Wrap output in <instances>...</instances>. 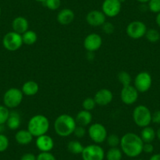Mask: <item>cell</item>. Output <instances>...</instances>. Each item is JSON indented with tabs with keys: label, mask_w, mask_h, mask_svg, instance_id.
<instances>
[{
	"label": "cell",
	"mask_w": 160,
	"mask_h": 160,
	"mask_svg": "<svg viewBox=\"0 0 160 160\" xmlns=\"http://www.w3.org/2000/svg\"><path fill=\"white\" fill-rule=\"evenodd\" d=\"M142 139L134 133H127L121 138L120 148L122 153L130 158H136L143 152Z\"/></svg>",
	"instance_id": "1"
},
{
	"label": "cell",
	"mask_w": 160,
	"mask_h": 160,
	"mask_svg": "<svg viewBox=\"0 0 160 160\" xmlns=\"http://www.w3.org/2000/svg\"><path fill=\"white\" fill-rule=\"evenodd\" d=\"M76 126L75 118L68 114H62L58 116L53 124L56 133L62 138L72 135L74 133Z\"/></svg>",
	"instance_id": "2"
},
{
	"label": "cell",
	"mask_w": 160,
	"mask_h": 160,
	"mask_svg": "<svg viewBox=\"0 0 160 160\" xmlns=\"http://www.w3.org/2000/svg\"><path fill=\"white\" fill-rule=\"evenodd\" d=\"M50 129V120L43 115H35L30 118L28 122L27 130L32 136L38 138L47 134Z\"/></svg>",
	"instance_id": "3"
},
{
	"label": "cell",
	"mask_w": 160,
	"mask_h": 160,
	"mask_svg": "<svg viewBox=\"0 0 160 160\" xmlns=\"http://www.w3.org/2000/svg\"><path fill=\"white\" fill-rule=\"evenodd\" d=\"M152 112L145 105H138L133 111V119L138 127L144 128L152 122Z\"/></svg>",
	"instance_id": "4"
},
{
	"label": "cell",
	"mask_w": 160,
	"mask_h": 160,
	"mask_svg": "<svg viewBox=\"0 0 160 160\" xmlns=\"http://www.w3.org/2000/svg\"><path fill=\"white\" fill-rule=\"evenodd\" d=\"M24 94L21 90L18 88H10L3 95V104L7 108H16L22 103Z\"/></svg>",
	"instance_id": "5"
},
{
	"label": "cell",
	"mask_w": 160,
	"mask_h": 160,
	"mask_svg": "<svg viewBox=\"0 0 160 160\" xmlns=\"http://www.w3.org/2000/svg\"><path fill=\"white\" fill-rule=\"evenodd\" d=\"M22 35L17 32H12L6 34L2 38V45L3 47L8 51L14 52L19 50L23 45Z\"/></svg>",
	"instance_id": "6"
},
{
	"label": "cell",
	"mask_w": 160,
	"mask_h": 160,
	"mask_svg": "<svg viewBox=\"0 0 160 160\" xmlns=\"http://www.w3.org/2000/svg\"><path fill=\"white\" fill-rule=\"evenodd\" d=\"M87 133L91 141H93L95 144H102L107 139V129L101 123L95 122V123L90 124Z\"/></svg>",
	"instance_id": "7"
},
{
	"label": "cell",
	"mask_w": 160,
	"mask_h": 160,
	"mask_svg": "<svg viewBox=\"0 0 160 160\" xmlns=\"http://www.w3.org/2000/svg\"><path fill=\"white\" fill-rule=\"evenodd\" d=\"M81 155L82 160H104L105 152L99 144H93L84 147Z\"/></svg>",
	"instance_id": "8"
},
{
	"label": "cell",
	"mask_w": 160,
	"mask_h": 160,
	"mask_svg": "<svg viewBox=\"0 0 160 160\" xmlns=\"http://www.w3.org/2000/svg\"><path fill=\"white\" fill-rule=\"evenodd\" d=\"M133 84L139 93H145L150 90L152 85V75L148 72H139L135 77Z\"/></svg>",
	"instance_id": "9"
},
{
	"label": "cell",
	"mask_w": 160,
	"mask_h": 160,
	"mask_svg": "<svg viewBox=\"0 0 160 160\" xmlns=\"http://www.w3.org/2000/svg\"><path fill=\"white\" fill-rule=\"evenodd\" d=\"M148 28L146 24L141 21H133L127 25L126 32L133 39H139L145 35Z\"/></svg>",
	"instance_id": "10"
},
{
	"label": "cell",
	"mask_w": 160,
	"mask_h": 160,
	"mask_svg": "<svg viewBox=\"0 0 160 160\" xmlns=\"http://www.w3.org/2000/svg\"><path fill=\"white\" fill-rule=\"evenodd\" d=\"M101 11L106 17L115 18L119 14L122 9V2L119 0H104Z\"/></svg>",
	"instance_id": "11"
},
{
	"label": "cell",
	"mask_w": 160,
	"mask_h": 160,
	"mask_svg": "<svg viewBox=\"0 0 160 160\" xmlns=\"http://www.w3.org/2000/svg\"><path fill=\"white\" fill-rule=\"evenodd\" d=\"M138 96H139V92L132 85L122 87L121 93H120L121 101L127 105H131L137 102Z\"/></svg>",
	"instance_id": "12"
},
{
	"label": "cell",
	"mask_w": 160,
	"mask_h": 160,
	"mask_svg": "<svg viewBox=\"0 0 160 160\" xmlns=\"http://www.w3.org/2000/svg\"><path fill=\"white\" fill-rule=\"evenodd\" d=\"M103 40L101 35L97 33H90L83 41V47L88 52H93L99 50L102 46Z\"/></svg>",
	"instance_id": "13"
},
{
	"label": "cell",
	"mask_w": 160,
	"mask_h": 160,
	"mask_svg": "<svg viewBox=\"0 0 160 160\" xmlns=\"http://www.w3.org/2000/svg\"><path fill=\"white\" fill-rule=\"evenodd\" d=\"M86 21L87 24L92 27H99L106 22V16L102 11L91 10L86 16Z\"/></svg>",
	"instance_id": "14"
},
{
	"label": "cell",
	"mask_w": 160,
	"mask_h": 160,
	"mask_svg": "<svg viewBox=\"0 0 160 160\" xmlns=\"http://www.w3.org/2000/svg\"><path fill=\"white\" fill-rule=\"evenodd\" d=\"M35 145L41 152H49L54 147V141L51 137L44 134L36 138Z\"/></svg>",
	"instance_id": "15"
},
{
	"label": "cell",
	"mask_w": 160,
	"mask_h": 160,
	"mask_svg": "<svg viewBox=\"0 0 160 160\" xmlns=\"http://www.w3.org/2000/svg\"><path fill=\"white\" fill-rule=\"evenodd\" d=\"M94 100L97 105L101 107L107 106L113 100V93L108 89H101L94 95Z\"/></svg>",
	"instance_id": "16"
},
{
	"label": "cell",
	"mask_w": 160,
	"mask_h": 160,
	"mask_svg": "<svg viewBox=\"0 0 160 160\" xmlns=\"http://www.w3.org/2000/svg\"><path fill=\"white\" fill-rule=\"evenodd\" d=\"M75 19V13L72 10L68 8L62 9L60 10L57 16L58 22L61 25H68L72 24Z\"/></svg>",
	"instance_id": "17"
},
{
	"label": "cell",
	"mask_w": 160,
	"mask_h": 160,
	"mask_svg": "<svg viewBox=\"0 0 160 160\" xmlns=\"http://www.w3.org/2000/svg\"><path fill=\"white\" fill-rule=\"evenodd\" d=\"M12 28L13 32L22 35L28 30H29L28 21L24 17H17L12 22Z\"/></svg>",
	"instance_id": "18"
},
{
	"label": "cell",
	"mask_w": 160,
	"mask_h": 160,
	"mask_svg": "<svg viewBox=\"0 0 160 160\" xmlns=\"http://www.w3.org/2000/svg\"><path fill=\"white\" fill-rule=\"evenodd\" d=\"M76 124L78 126L87 127L92 123L93 121V115L90 112L87 110H82L77 113L75 118Z\"/></svg>",
	"instance_id": "19"
},
{
	"label": "cell",
	"mask_w": 160,
	"mask_h": 160,
	"mask_svg": "<svg viewBox=\"0 0 160 160\" xmlns=\"http://www.w3.org/2000/svg\"><path fill=\"white\" fill-rule=\"evenodd\" d=\"M38 90H39V86L34 80H28L24 82L21 87V91H22L23 94L28 97L36 95Z\"/></svg>",
	"instance_id": "20"
},
{
	"label": "cell",
	"mask_w": 160,
	"mask_h": 160,
	"mask_svg": "<svg viewBox=\"0 0 160 160\" xmlns=\"http://www.w3.org/2000/svg\"><path fill=\"white\" fill-rule=\"evenodd\" d=\"M34 137L28 130H20L15 133V141L21 145H28L33 140Z\"/></svg>",
	"instance_id": "21"
},
{
	"label": "cell",
	"mask_w": 160,
	"mask_h": 160,
	"mask_svg": "<svg viewBox=\"0 0 160 160\" xmlns=\"http://www.w3.org/2000/svg\"><path fill=\"white\" fill-rule=\"evenodd\" d=\"M21 123V115L17 112H10V116L7 121L8 128L11 130H16L20 127Z\"/></svg>",
	"instance_id": "22"
},
{
	"label": "cell",
	"mask_w": 160,
	"mask_h": 160,
	"mask_svg": "<svg viewBox=\"0 0 160 160\" xmlns=\"http://www.w3.org/2000/svg\"><path fill=\"white\" fill-rule=\"evenodd\" d=\"M144 143H152L156 138V132L150 126L144 127L140 135Z\"/></svg>",
	"instance_id": "23"
},
{
	"label": "cell",
	"mask_w": 160,
	"mask_h": 160,
	"mask_svg": "<svg viewBox=\"0 0 160 160\" xmlns=\"http://www.w3.org/2000/svg\"><path fill=\"white\" fill-rule=\"evenodd\" d=\"M67 148L70 153L74 154V155H79V154H82L84 149V146L78 141L72 140L68 143Z\"/></svg>",
	"instance_id": "24"
},
{
	"label": "cell",
	"mask_w": 160,
	"mask_h": 160,
	"mask_svg": "<svg viewBox=\"0 0 160 160\" xmlns=\"http://www.w3.org/2000/svg\"><path fill=\"white\" fill-rule=\"evenodd\" d=\"M23 43L28 46H32L36 42L38 39V35L36 32L32 30H28L27 32L22 34Z\"/></svg>",
	"instance_id": "25"
},
{
	"label": "cell",
	"mask_w": 160,
	"mask_h": 160,
	"mask_svg": "<svg viewBox=\"0 0 160 160\" xmlns=\"http://www.w3.org/2000/svg\"><path fill=\"white\" fill-rule=\"evenodd\" d=\"M122 152L121 148H110L106 153L105 157L107 160H122Z\"/></svg>",
	"instance_id": "26"
},
{
	"label": "cell",
	"mask_w": 160,
	"mask_h": 160,
	"mask_svg": "<svg viewBox=\"0 0 160 160\" xmlns=\"http://www.w3.org/2000/svg\"><path fill=\"white\" fill-rule=\"evenodd\" d=\"M144 37L148 42L152 43H156L160 40V32L155 28L148 29Z\"/></svg>",
	"instance_id": "27"
},
{
	"label": "cell",
	"mask_w": 160,
	"mask_h": 160,
	"mask_svg": "<svg viewBox=\"0 0 160 160\" xmlns=\"http://www.w3.org/2000/svg\"><path fill=\"white\" fill-rule=\"evenodd\" d=\"M118 80L119 82L122 85V87H127V86L131 85L132 78L130 76V74L125 71H121L118 72V75H117Z\"/></svg>",
	"instance_id": "28"
},
{
	"label": "cell",
	"mask_w": 160,
	"mask_h": 160,
	"mask_svg": "<svg viewBox=\"0 0 160 160\" xmlns=\"http://www.w3.org/2000/svg\"><path fill=\"white\" fill-rule=\"evenodd\" d=\"M120 141H121V138L115 133L108 135L107 139H106V141L110 148H116L119 146Z\"/></svg>",
	"instance_id": "29"
},
{
	"label": "cell",
	"mask_w": 160,
	"mask_h": 160,
	"mask_svg": "<svg viewBox=\"0 0 160 160\" xmlns=\"http://www.w3.org/2000/svg\"><path fill=\"white\" fill-rule=\"evenodd\" d=\"M10 110L5 105H0V125H4L10 116Z\"/></svg>",
	"instance_id": "30"
},
{
	"label": "cell",
	"mask_w": 160,
	"mask_h": 160,
	"mask_svg": "<svg viewBox=\"0 0 160 160\" xmlns=\"http://www.w3.org/2000/svg\"><path fill=\"white\" fill-rule=\"evenodd\" d=\"M82 105L84 110L91 112L92 110H93V109L95 108V107L97 106V104L96 102H95L94 98H87L86 99H84L83 101H82Z\"/></svg>",
	"instance_id": "31"
},
{
	"label": "cell",
	"mask_w": 160,
	"mask_h": 160,
	"mask_svg": "<svg viewBox=\"0 0 160 160\" xmlns=\"http://www.w3.org/2000/svg\"><path fill=\"white\" fill-rule=\"evenodd\" d=\"M148 7L154 13H160V0H150L148 2Z\"/></svg>",
	"instance_id": "32"
},
{
	"label": "cell",
	"mask_w": 160,
	"mask_h": 160,
	"mask_svg": "<svg viewBox=\"0 0 160 160\" xmlns=\"http://www.w3.org/2000/svg\"><path fill=\"white\" fill-rule=\"evenodd\" d=\"M44 4L49 10H57L61 7V0H46Z\"/></svg>",
	"instance_id": "33"
},
{
	"label": "cell",
	"mask_w": 160,
	"mask_h": 160,
	"mask_svg": "<svg viewBox=\"0 0 160 160\" xmlns=\"http://www.w3.org/2000/svg\"><path fill=\"white\" fill-rule=\"evenodd\" d=\"M10 144L8 138L3 133L0 134V152H3L7 150Z\"/></svg>",
	"instance_id": "34"
},
{
	"label": "cell",
	"mask_w": 160,
	"mask_h": 160,
	"mask_svg": "<svg viewBox=\"0 0 160 160\" xmlns=\"http://www.w3.org/2000/svg\"><path fill=\"white\" fill-rule=\"evenodd\" d=\"M36 160H57V158L50 152H40L36 156Z\"/></svg>",
	"instance_id": "35"
},
{
	"label": "cell",
	"mask_w": 160,
	"mask_h": 160,
	"mask_svg": "<svg viewBox=\"0 0 160 160\" xmlns=\"http://www.w3.org/2000/svg\"><path fill=\"white\" fill-rule=\"evenodd\" d=\"M73 134L77 138H83L87 134V130L86 127H82V126L77 125L75 127V130H74Z\"/></svg>",
	"instance_id": "36"
},
{
	"label": "cell",
	"mask_w": 160,
	"mask_h": 160,
	"mask_svg": "<svg viewBox=\"0 0 160 160\" xmlns=\"http://www.w3.org/2000/svg\"><path fill=\"white\" fill-rule=\"evenodd\" d=\"M101 27H102L103 32L108 35H111L115 32V26L111 22H105Z\"/></svg>",
	"instance_id": "37"
},
{
	"label": "cell",
	"mask_w": 160,
	"mask_h": 160,
	"mask_svg": "<svg viewBox=\"0 0 160 160\" xmlns=\"http://www.w3.org/2000/svg\"><path fill=\"white\" fill-rule=\"evenodd\" d=\"M143 152L144 153L151 154L154 152V146L152 143H144L143 145Z\"/></svg>",
	"instance_id": "38"
},
{
	"label": "cell",
	"mask_w": 160,
	"mask_h": 160,
	"mask_svg": "<svg viewBox=\"0 0 160 160\" xmlns=\"http://www.w3.org/2000/svg\"><path fill=\"white\" fill-rule=\"evenodd\" d=\"M152 122L155 124H160V110L155 111L152 114Z\"/></svg>",
	"instance_id": "39"
},
{
	"label": "cell",
	"mask_w": 160,
	"mask_h": 160,
	"mask_svg": "<svg viewBox=\"0 0 160 160\" xmlns=\"http://www.w3.org/2000/svg\"><path fill=\"white\" fill-rule=\"evenodd\" d=\"M21 160H36V156L33 153L28 152L21 157Z\"/></svg>",
	"instance_id": "40"
},
{
	"label": "cell",
	"mask_w": 160,
	"mask_h": 160,
	"mask_svg": "<svg viewBox=\"0 0 160 160\" xmlns=\"http://www.w3.org/2000/svg\"><path fill=\"white\" fill-rule=\"evenodd\" d=\"M149 160H160V153L155 154V155H152Z\"/></svg>",
	"instance_id": "41"
},
{
	"label": "cell",
	"mask_w": 160,
	"mask_h": 160,
	"mask_svg": "<svg viewBox=\"0 0 160 160\" xmlns=\"http://www.w3.org/2000/svg\"><path fill=\"white\" fill-rule=\"evenodd\" d=\"M155 22H156L157 25L160 28V13H157L156 18H155Z\"/></svg>",
	"instance_id": "42"
},
{
	"label": "cell",
	"mask_w": 160,
	"mask_h": 160,
	"mask_svg": "<svg viewBox=\"0 0 160 160\" xmlns=\"http://www.w3.org/2000/svg\"><path fill=\"white\" fill-rule=\"evenodd\" d=\"M138 2H139L140 3H142V4H145V3H148V2L150 1V0H137Z\"/></svg>",
	"instance_id": "43"
},
{
	"label": "cell",
	"mask_w": 160,
	"mask_h": 160,
	"mask_svg": "<svg viewBox=\"0 0 160 160\" xmlns=\"http://www.w3.org/2000/svg\"><path fill=\"white\" fill-rule=\"evenodd\" d=\"M156 138L160 141V127L156 131Z\"/></svg>",
	"instance_id": "44"
},
{
	"label": "cell",
	"mask_w": 160,
	"mask_h": 160,
	"mask_svg": "<svg viewBox=\"0 0 160 160\" xmlns=\"http://www.w3.org/2000/svg\"><path fill=\"white\" fill-rule=\"evenodd\" d=\"M4 131V127L3 125H0V134L2 133V132Z\"/></svg>",
	"instance_id": "45"
},
{
	"label": "cell",
	"mask_w": 160,
	"mask_h": 160,
	"mask_svg": "<svg viewBox=\"0 0 160 160\" xmlns=\"http://www.w3.org/2000/svg\"><path fill=\"white\" fill-rule=\"evenodd\" d=\"M35 1H36V2H45L46 0H35Z\"/></svg>",
	"instance_id": "46"
},
{
	"label": "cell",
	"mask_w": 160,
	"mask_h": 160,
	"mask_svg": "<svg viewBox=\"0 0 160 160\" xmlns=\"http://www.w3.org/2000/svg\"><path fill=\"white\" fill-rule=\"evenodd\" d=\"M1 13H2V9L0 7V17H1Z\"/></svg>",
	"instance_id": "47"
},
{
	"label": "cell",
	"mask_w": 160,
	"mask_h": 160,
	"mask_svg": "<svg viewBox=\"0 0 160 160\" xmlns=\"http://www.w3.org/2000/svg\"><path fill=\"white\" fill-rule=\"evenodd\" d=\"M137 160H143V159H137Z\"/></svg>",
	"instance_id": "48"
}]
</instances>
